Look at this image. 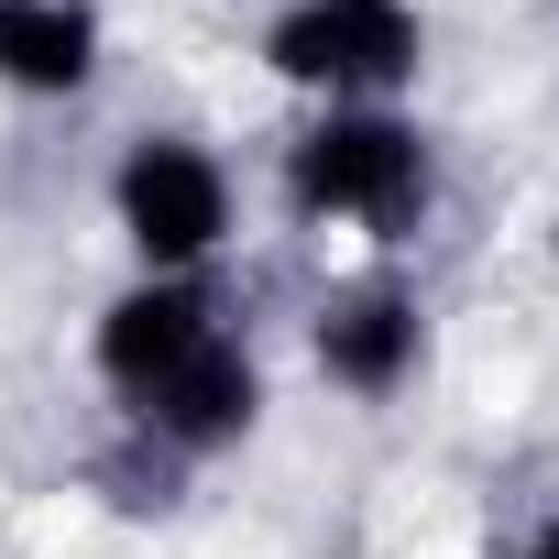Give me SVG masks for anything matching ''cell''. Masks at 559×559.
Instances as JSON below:
<instances>
[{"mask_svg": "<svg viewBox=\"0 0 559 559\" xmlns=\"http://www.w3.org/2000/svg\"><path fill=\"white\" fill-rule=\"evenodd\" d=\"M297 209H341V219H373L384 241L417 230L428 209V154L406 121H330L297 143Z\"/></svg>", "mask_w": 559, "mask_h": 559, "instance_id": "obj_1", "label": "cell"}, {"mask_svg": "<svg viewBox=\"0 0 559 559\" xmlns=\"http://www.w3.org/2000/svg\"><path fill=\"white\" fill-rule=\"evenodd\" d=\"M274 67L308 88H384L417 67V23H406V0H308V12L274 23Z\"/></svg>", "mask_w": 559, "mask_h": 559, "instance_id": "obj_2", "label": "cell"}, {"mask_svg": "<svg viewBox=\"0 0 559 559\" xmlns=\"http://www.w3.org/2000/svg\"><path fill=\"white\" fill-rule=\"evenodd\" d=\"M121 219H132V241H143L154 263L209 252V241H219V219H230L219 165H198L187 143H143V154L121 165Z\"/></svg>", "mask_w": 559, "mask_h": 559, "instance_id": "obj_3", "label": "cell"}, {"mask_svg": "<svg viewBox=\"0 0 559 559\" xmlns=\"http://www.w3.org/2000/svg\"><path fill=\"white\" fill-rule=\"evenodd\" d=\"M143 417H154L165 439H187V450H198V439H230V428L252 417V362L209 330V341H198L165 384H143Z\"/></svg>", "mask_w": 559, "mask_h": 559, "instance_id": "obj_4", "label": "cell"}, {"mask_svg": "<svg viewBox=\"0 0 559 559\" xmlns=\"http://www.w3.org/2000/svg\"><path fill=\"white\" fill-rule=\"evenodd\" d=\"M198 341H209V308H198L187 286H154V297H121V308H110V330H99V362H110V373L143 395V384H165V373H176Z\"/></svg>", "mask_w": 559, "mask_h": 559, "instance_id": "obj_5", "label": "cell"}, {"mask_svg": "<svg viewBox=\"0 0 559 559\" xmlns=\"http://www.w3.org/2000/svg\"><path fill=\"white\" fill-rule=\"evenodd\" d=\"M99 56L88 12L78 0H0V78H23V88H78Z\"/></svg>", "mask_w": 559, "mask_h": 559, "instance_id": "obj_6", "label": "cell"}, {"mask_svg": "<svg viewBox=\"0 0 559 559\" xmlns=\"http://www.w3.org/2000/svg\"><path fill=\"white\" fill-rule=\"evenodd\" d=\"M319 362L341 373V384H395L406 362H417V308L406 297H352V308H330V330H319Z\"/></svg>", "mask_w": 559, "mask_h": 559, "instance_id": "obj_7", "label": "cell"}, {"mask_svg": "<svg viewBox=\"0 0 559 559\" xmlns=\"http://www.w3.org/2000/svg\"><path fill=\"white\" fill-rule=\"evenodd\" d=\"M526 559H559V537H537V548H526Z\"/></svg>", "mask_w": 559, "mask_h": 559, "instance_id": "obj_8", "label": "cell"}]
</instances>
